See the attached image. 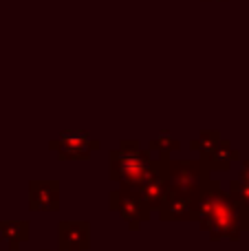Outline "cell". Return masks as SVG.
<instances>
[{
  "instance_id": "6da1fadb",
  "label": "cell",
  "mask_w": 249,
  "mask_h": 251,
  "mask_svg": "<svg viewBox=\"0 0 249 251\" xmlns=\"http://www.w3.org/2000/svg\"><path fill=\"white\" fill-rule=\"evenodd\" d=\"M201 218L212 236H232L238 231V212L223 194H207L201 205Z\"/></svg>"
},
{
  "instance_id": "7a4b0ae2",
  "label": "cell",
  "mask_w": 249,
  "mask_h": 251,
  "mask_svg": "<svg viewBox=\"0 0 249 251\" xmlns=\"http://www.w3.org/2000/svg\"><path fill=\"white\" fill-rule=\"evenodd\" d=\"M115 172L122 176V181L137 185L148 178V163L137 154H128L126 150L115 154Z\"/></svg>"
}]
</instances>
